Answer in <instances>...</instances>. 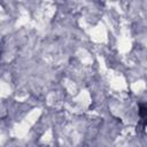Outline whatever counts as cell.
Returning a JSON list of instances; mask_svg holds the SVG:
<instances>
[{
	"instance_id": "1",
	"label": "cell",
	"mask_w": 147,
	"mask_h": 147,
	"mask_svg": "<svg viewBox=\"0 0 147 147\" xmlns=\"http://www.w3.org/2000/svg\"><path fill=\"white\" fill-rule=\"evenodd\" d=\"M139 116L140 122L144 125H147V103H139Z\"/></svg>"
}]
</instances>
